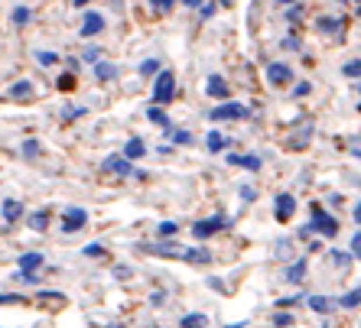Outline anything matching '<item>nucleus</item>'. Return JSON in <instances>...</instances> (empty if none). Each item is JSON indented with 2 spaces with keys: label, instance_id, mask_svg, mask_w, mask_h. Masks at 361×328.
<instances>
[{
  "label": "nucleus",
  "instance_id": "1",
  "mask_svg": "<svg viewBox=\"0 0 361 328\" xmlns=\"http://www.w3.org/2000/svg\"><path fill=\"white\" fill-rule=\"evenodd\" d=\"M316 33L323 39H332V43H342L345 39V29H348V20L342 17V13H319V17L313 20Z\"/></svg>",
  "mask_w": 361,
  "mask_h": 328
},
{
  "label": "nucleus",
  "instance_id": "2",
  "mask_svg": "<svg viewBox=\"0 0 361 328\" xmlns=\"http://www.w3.org/2000/svg\"><path fill=\"white\" fill-rule=\"evenodd\" d=\"M313 131H316V121L306 117V121H296V127L286 133V150H306L309 140H313Z\"/></svg>",
  "mask_w": 361,
  "mask_h": 328
},
{
  "label": "nucleus",
  "instance_id": "3",
  "mask_svg": "<svg viewBox=\"0 0 361 328\" xmlns=\"http://www.w3.org/2000/svg\"><path fill=\"white\" fill-rule=\"evenodd\" d=\"M176 98V75L172 72H156V82H153V104H170Z\"/></svg>",
  "mask_w": 361,
  "mask_h": 328
},
{
  "label": "nucleus",
  "instance_id": "4",
  "mask_svg": "<svg viewBox=\"0 0 361 328\" xmlns=\"http://www.w3.org/2000/svg\"><path fill=\"white\" fill-rule=\"evenodd\" d=\"M309 225H313V231H319L323 237H329V241L339 234V221H335L323 205H313V221H309Z\"/></svg>",
  "mask_w": 361,
  "mask_h": 328
},
{
  "label": "nucleus",
  "instance_id": "5",
  "mask_svg": "<svg viewBox=\"0 0 361 328\" xmlns=\"http://www.w3.org/2000/svg\"><path fill=\"white\" fill-rule=\"evenodd\" d=\"M209 117L212 121H241V117H247V107L244 104H238V101H221Z\"/></svg>",
  "mask_w": 361,
  "mask_h": 328
},
{
  "label": "nucleus",
  "instance_id": "6",
  "mask_svg": "<svg viewBox=\"0 0 361 328\" xmlns=\"http://www.w3.org/2000/svg\"><path fill=\"white\" fill-rule=\"evenodd\" d=\"M85 225H88L85 208H66V211H62V231H66V234H75V231H82Z\"/></svg>",
  "mask_w": 361,
  "mask_h": 328
},
{
  "label": "nucleus",
  "instance_id": "7",
  "mask_svg": "<svg viewBox=\"0 0 361 328\" xmlns=\"http://www.w3.org/2000/svg\"><path fill=\"white\" fill-rule=\"evenodd\" d=\"M221 228H228V218H225V215H215V218H209V221H196V225H192V234L199 237V241H205V237L219 234Z\"/></svg>",
  "mask_w": 361,
  "mask_h": 328
},
{
  "label": "nucleus",
  "instance_id": "8",
  "mask_svg": "<svg viewBox=\"0 0 361 328\" xmlns=\"http://www.w3.org/2000/svg\"><path fill=\"white\" fill-rule=\"evenodd\" d=\"M267 82L274 84V88L290 84V82H293V68L286 66V62H270V66H267Z\"/></svg>",
  "mask_w": 361,
  "mask_h": 328
},
{
  "label": "nucleus",
  "instance_id": "9",
  "mask_svg": "<svg viewBox=\"0 0 361 328\" xmlns=\"http://www.w3.org/2000/svg\"><path fill=\"white\" fill-rule=\"evenodd\" d=\"M293 211H296V198L290 195V192H280V195L274 198V215H277V221H290V218H293Z\"/></svg>",
  "mask_w": 361,
  "mask_h": 328
},
{
  "label": "nucleus",
  "instance_id": "10",
  "mask_svg": "<svg viewBox=\"0 0 361 328\" xmlns=\"http://www.w3.org/2000/svg\"><path fill=\"white\" fill-rule=\"evenodd\" d=\"M205 94H209V98H219V101H228V94H231L228 78L225 75H209V82H205Z\"/></svg>",
  "mask_w": 361,
  "mask_h": 328
},
{
  "label": "nucleus",
  "instance_id": "11",
  "mask_svg": "<svg viewBox=\"0 0 361 328\" xmlns=\"http://www.w3.org/2000/svg\"><path fill=\"white\" fill-rule=\"evenodd\" d=\"M105 33V17L98 10H85V23H82V36H101Z\"/></svg>",
  "mask_w": 361,
  "mask_h": 328
},
{
  "label": "nucleus",
  "instance_id": "12",
  "mask_svg": "<svg viewBox=\"0 0 361 328\" xmlns=\"http://www.w3.org/2000/svg\"><path fill=\"white\" fill-rule=\"evenodd\" d=\"M7 98H10V101H33V98H36V84H33V82H27V78H23V82L10 84Z\"/></svg>",
  "mask_w": 361,
  "mask_h": 328
},
{
  "label": "nucleus",
  "instance_id": "13",
  "mask_svg": "<svg viewBox=\"0 0 361 328\" xmlns=\"http://www.w3.org/2000/svg\"><path fill=\"white\" fill-rule=\"evenodd\" d=\"M105 172L124 179V176H131V172H133V163L127 160V156H117V153H115V156H108V160H105Z\"/></svg>",
  "mask_w": 361,
  "mask_h": 328
},
{
  "label": "nucleus",
  "instance_id": "14",
  "mask_svg": "<svg viewBox=\"0 0 361 328\" xmlns=\"http://www.w3.org/2000/svg\"><path fill=\"white\" fill-rule=\"evenodd\" d=\"M0 215L7 225H17L20 218H23V205H20L17 198H3V205H0Z\"/></svg>",
  "mask_w": 361,
  "mask_h": 328
},
{
  "label": "nucleus",
  "instance_id": "15",
  "mask_svg": "<svg viewBox=\"0 0 361 328\" xmlns=\"http://www.w3.org/2000/svg\"><path fill=\"white\" fill-rule=\"evenodd\" d=\"M143 251H150V253H156V257H186V247H179V244H143Z\"/></svg>",
  "mask_w": 361,
  "mask_h": 328
},
{
  "label": "nucleus",
  "instance_id": "16",
  "mask_svg": "<svg viewBox=\"0 0 361 328\" xmlns=\"http://www.w3.org/2000/svg\"><path fill=\"white\" fill-rule=\"evenodd\" d=\"M228 163H231V166H241V169H251V172L260 169V156H257V153H251V156H235V153H231Z\"/></svg>",
  "mask_w": 361,
  "mask_h": 328
},
{
  "label": "nucleus",
  "instance_id": "17",
  "mask_svg": "<svg viewBox=\"0 0 361 328\" xmlns=\"http://www.w3.org/2000/svg\"><path fill=\"white\" fill-rule=\"evenodd\" d=\"M283 280H286V283H303V280H306V257H303V260H293V263H290V270L283 273Z\"/></svg>",
  "mask_w": 361,
  "mask_h": 328
},
{
  "label": "nucleus",
  "instance_id": "18",
  "mask_svg": "<svg viewBox=\"0 0 361 328\" xmlns=\"http://www.w3.org/2000/svg\"><path fill=\"white\" fill-rule=\"evenodd\" d=\"M17 267H20L23 273L39 270V267H43V253H23V257L17 260Z\"/></svg>",
  "mask_w": 361,
  "mask_h": 328
},
{
  "label": "nucleus",
  "instance_id": "19",
  "mask_svg": "<svg viewBox=\"0 0 361 328\" xmlns=\"http://www.w3.org/2000/svg\"><path fill=\"white\" fill-rule=\"evenodd\" d=\"M283 17H286L290 27H300V23H306V7H303V3H290Z\"/></svg>",
  "mask_w": 361,
  "mask_h": 328
},
{
  "label": "nucleus",
  "instance_id": "20",
  "mask_svg": "<svg viewBox=\"0 0 361 328\" xmlns=\"http://www.w3.org/2000/svg\"><path fill=\"white\" fill-rule=\"evenodd\" d=\"M147 117H150V124H156V127H163V131H170L172 124H170V117H166V111H163L160 104H153L150 111H147Z\"/></svg>",
  "mask_w": 361,
  "mask_h": 328
},
{
  "label": "nucleus",
  "instance_id": "21",
  "mask_svg": "<svg viewBox=\"0 0 361 328\" xmlns=\"http://www.w3.org/2000/svg\"><path fill=\"white\" fill-rule=\"evenodd\" d=\"M124 156L127 160H140V156H147V143L143 140H127V147H124Z\"/></svg>",
  "mask_w": 361,
  "mask_h": 328
},
{
  "label": "nucleus",
  "instance_id": "22",
  "mask_svg": "<svg viewBox=\"0 0 361 328\" xmlns=\"http://www.w3.org/2000/svg\"><path fill=\"white\" fill-rule=\"evenodd\" d=\"M182 260L186 263H202V267H205V263H212V253L205 251V247H192V251H186Z\"/></svg>",
  "mask_w": 361,
  "mask_h": 328
},
{
  "label": "nucleus",
  "instance_id": "23",
  "mask_svg": "<svg viewBox=\"0 0 361 328\" xmlns=\"http://www.w3.org/2000/svg\"><path fill=\"white\" fill-rule=\"evenodd\" d=\"M27 225L33 228V231H46V228H49V211H43V208L33 211V215L27 218Z\"/></svg>",
  "mask_w": 361,
  "mask_h": 328
},
{
  "label": "nucleus",
  "instance_id": "24",
  "mask_svg": "<svg viewBox=\"0 0 361 328\" xmlns=\"http://www.w3.org/2000/svg\"><path fill=\"white\" fill-rule=\"evenodd\" d=\"M115 75H117V66H111V62H98V66H95V78H98V82H111Z\"/></svg>",
  "mask_w": 361,
  "mask_h": 328
},
{
  "label": "nucleus",
  "instance_id": "25",
  "mask_svg": "<svg viewBox=\"0 0 361 328\" xmlns=\"http://www.w3.org/2000/svg\"><path fill=\"white\" fill-rule=\"evenodd\" d=\"M339 306H342V309H358V306H361V286H358V290L345 292L342 299H339Z\"/></svg>",
  "mask_w": 361,
  "mask_h": 328
},
{
  "label": "nucleus",
  "instance_id": "26",
  "mask_svg": "<svg viewBox=\"0 0 361 328\" xmlns=\"http://www.w3.org/2000/svg\"><path fill=\"white\" fill-rule=\"evenodd\" d=\"M205 140H209V150L212 153H221V150H225V143H228V137H225L221 131H212Z\"/></svg>",
  "mask_w": 361,
  "mask_h": 328
},
{
  "label": "nucleus",
  "instance_id": "27",
  "mask_svg": "<svg viewBox=\"0 0 361 328\" xmlns=\"http://www.w3.org/2000/svg\"><path fill=\"white\" fill-rule=\"evenodd\" d=\"M205 325H209V315H202V312H189L182 319V328H205Z\"/></svg>",
  "mask_w": 361,
  "mask_h": 328
},
{
  "label": "nucleus",
  "instance_id": "28",
  "mask_svg": "<svg viewBox=\"0 0 361 328\" xmlns=\"http://www.w3.org/2000/svg\"><path fill=\"white\" fill-rule=\"evenodd\" d=\"M309 309L319 312V315H325V312L332 309V302L325 299V296H309Z\"/></svg>",
  "mask_w": 361,
  "mask_h": 328
},
{
  "label": "nucleus",
  "instance_id": "29",
  "mask_svg": "<svg viewBox=\"0 0 361 328\" xmlns=\"http://www.w3.org/2000/svg\"><path fill=\"white\" fill-rule=\"evenodd\" d=\"M33 59H36V66H43V68H52V66L59 62V56H56V52H49V49H46V52L39 49V52H36Z\"/></svg>",
  "mask_w": 361,
  "mask_h": 328
},
{
  "label": "nucleus",
  "instance_id": "30",
  "mask_svg": "<svg viewBox=\"0 0 361 328\" xmlns=\"http://www.w3.org/2000/svg\"><path fill=\"white\" fill-rule=\"evenodd\" d=\"M166 133H170V140L176 143V147H189V143H192V133L189 131H172V127H170Z\"/></svg>",
  "mask_w": 361,
  "mask_h": 328
},
{
  "label": "nucleus",
  "instance_id": "31",
  "mask_svg": "<svg viewBox=\"0 0 361 328\" xmlns=\"http://www.w3.org/2000/svg\"><path fill=\"white\" fill-rule=\"evenodd\" d=\"M329 257H332V263H335V267H339L342 273L348 270V267H352V253H339V251H332Z\"/></svg>",
  "mask_w": 361,
  "mask_h": 328
},
{
  "label": "nucleus",
  "instance_id": "32",
  "mask_svg": "<svg viewBox=\"0 0 361 328\" xmlns=\"http://www.w3.org/2000/svg\"><path fill=\"white\" fill-rule=\"evenodd\" d=\"M82 59H85L88 66H98V62L105 59V52H101V49H98V46H88L85 52H82Z\"/></svg>",
  "mask_w": 361,
  "mask_h": 328
},
{
  "label": "nucleus",
  "instance_id": "33",
  "mask_svg": "<svg viewBox=\"0 0 361 328\" xmlns=\"http://www.w3.org/2000/svg\"><path fill=\"white\" fill-rule=\"evenodd\" d=\"M342 75H345V78H361V59L345 62V66H342Z\"/></svg>",
  "mask_w": 361,
  "mask_h": 328
},
{
  "label": "nucleus",
  "instance_id": "34",
  "mask_svg": "<svg viewBox=\"0 0 361 328\" xmlns=\"http://www.w3.org/2000/svg\"><path fill=\"white\" fill-rule=\"evenodd\" d=\"M29 17H33V13H29V7H17V10H13V17H10V20H13V27H27V23H29Z\"/></svg>",
  "mask_w": 361,
  "mask_h": 328
},
{
  "label": "nucleus",
  "instance_id": "35",
  "mask_svg": "<svg viewBox=\"0 0 361 328\" xmlns=\"http://www.w3.org/2000/svg\"><path fill=\"white\" fill-rule=\"evenodd\" d=\"M147 3H150L153 13H170V10L176 7V0H147Z\"/></svg>",
  "mask_w": 361,
  "mask_h": 328
},
{
  "label": "nucleus",
  "instance_id": "36",
  "mask_svg": "<svg viewBox=\"0 0 361 328\" xmlns=\"http://www.w3.org/2000/svg\"><path fill=\"white\" fill-rule=\"evenodd\" d=\"M160 72V62L156 59H143L140 62V75H156Z\"/></svg>",
  "mask_w": 361,
  "mask_h": 328
},
{
  "label": "nucleus",
  "instance_id": "37",
  "mask_svg": "<svg viewBox=\"0 0 361 328\" xmlns=\"http://www.w3.org/2000/svg\"><path fill=\"white\" fill-rule=\"evenodd\" d=\"M23 156H27V160H36L39 156V140H23Z\"/></svg>",
  "mask_w": 361,
  "mask_h": 328
},
{
  "label": "nucleus",
  "instance_id": "38",
  "mask_svg": "<svg viewBox=\"0 0 361 328\" xmlns=\"http://www.w3.org/2000/svg\"><path fill=\"white\" fill-rule=\"evenodd\" d=\"M293 315H290V312H277V315H274V325L277 328H293Z\"/></svg>",
  "mask_w": 361,
  "mask_h": 328
},
{
  "label": "nucleus",
  "instance_id": "39",
  "mask_svg": "<svg viewBox=\"0 0 361 328\" xmlns=\"http://www.w3.org/2000/svg\"><path fill=\"white\" fill-rule=\"evenodd\" d=\"M176 231H179V225H176V221H163V225L160 228H156V234H160V237H176Z\"/></svg>",
  "mask_w": 361,
  "mask_h": 328
},
{
  "label": "nucleus",
  "instance_id": "40",
  "mask_svg": "<svg viewBox=\"0 0 361 328\" xmlns=\"http://www.w3.org/2000/svg\"><path fill=\"white\" fill-rule=\"evenodd\" d=\"M277 257H280V260H286V257H290V253H293V241H277Z\"/></svg>",
  "mask_w": 361,
  "mask_h": 328
},
{
  "label": "nucleus",
  "instance_id": "41",
  "mask_svg": "<svg viewBox=\"0 0 361 328\" xmlns=\"http://www.w3.org/2000/svg\"><path fill=\"white\" fill-rule=\"evenodd\" d=\"M215 10H219V3H202L199 7V23H205V20L215 17Z\"/></svg>",
  "mask_w": 361,
  "mask_h": 328
},
{
  "label": "nucleus",
  "instance_id": "42",
  "mask_svg": "<svg viewBox=\"0 0 361 328\" xmlns=\"http://www.w3.org/2000/svg\"><path fill=\"white\" fill-rule=\"evenodd\" d=\"M72 84H75V75H72V72H66V75L59 78V91H72Z\"/></svg>",
  "mask_w": 361,
  "mask_h": 328
},
{
  "label": "nucleus",
  "instance_id": "43",
  "mask_svg": "<svg viewBox=\"0 0 361 328\" xmlns=\"http://www.w3.org/2000/svg\"><path fill=\"white\" fill-rule=\"evenodd\" d=\"M82 114H85V107H66V111H62V121H78Z\"/></svg>",
  "mask_w": 361,
  "mask_h": 328
},
{
  "label": "nucleus",
  "instance_id": "44",
  "mask_svg": "<svg viewBox=\"0 0 361 328\" xmlns=\"http://www.w3.org/2000/svg\"><path fill=\"white\" fill-rule=\"evenodd\" d=\"M313 91V84L309 82H296V88H293V98H306V94Z\"/></svg>",
  "mask_w": 361,
  "mask_h": 328
},
{
  "label": "nucleus",
  "instance_id": "45",
  "mask_svg": "<svg viewBox=\"0 0 361 328\" xmlns=\"http://www.w3.org/2000/svg\"><path fill=\"white\" fill-rule=\"evenodd\" d=\"M238 192H241V198H244V202H254V198H257V188L254 186H241Z\"/></svg>",
  "mask_w": 361,
  "mask_h": 328
},
{
  "label": "nucleus",
  "instance_id": "46",
  "mask_svg": "<svg viewBox=\"0 0 361 328\" xmlns=\"http://www.w3.org/2000/svg\"><path fill=\"white\" fill-rule=\"evenodd\" d=\"M101 253H105V247L101 244H88L85 247V257H101Z\"/></svg>",
  "mask_w": 361,
  "mask_h": 328
},
{
  "label": "nucleus",
  "instance_id": "47",
  "mask_svg": "<svg viewBox=\"0 0 361 328\" xmlns=\"http://www.w3.org/2000/svg\"><path fill=\"white\" fill-rule=\"evenodd\" d=\"M13 302H20V296H13V292H0V306H13Z\"/></svg>",
  "mask_w": 361,
  "mask_h": 328
},
{
  "label": "nucleus",
  "instance_id": "48",
  "mask_svg": "<svg viewBox=\"0 0 361 328\" xmlns=\"http://www.w3.org/2000/svg\"><path fill=\"white\" fill-rule=\"evenodd\" d=\"M352 257H358V260H361V231L352 237Z\"/></svg>",
  "mask_w": 361,
  "mask_h": 328
},
{
  "label": "nucleus",
  "instance_id": "49",
  "mask_svg": "<svg viewBox=\"0 0 361 328\" xmlns=\"http://www.w3.org/2000/svg\"><path fill=\"white\" fill-rule=\"evenodd\" d=\"M66 66H68V72L75 75V72H78V66H82V62H78V59H72V56H68V59H66Z\"/></svg>",
  "mask_w": 361,
  "mask_h": 328
},
{
  "label": "nucleus",
  "instance_id": "50",
  "mask_svg": "<svg viewBox=\"0 0 361 328\" xmlns=\"http://www.w3.org/2000/svg\"><path fill=\"white\" fill-rule=\"evenodd\" d=\"M283 49H300V39H296V36L283 39Z\"/></svg>",
  "mask_w": 361,
  "mask_h": 328
},
{
  "label": "nucleus",
  "instance_id": "51",
  "mask_svg": "<svg viewBox=\"0 0 361 328\" xmlns=\"http://www.w3.org/2000/svg\"><path fill=\"white\" fill-rule=\"evenodd\" d=\"M182 3H186V7H192V10H199L205 0H182Z\"/></svg>",
  "mask_w": 361,
  "mask_h": 328
},
{
  "label": "nucleus",
  "instance_id": "52",
  "mask_svg": "<svg viewBox=\"0 0 361 328\" xmlns=\"http://www.w3.org/2000/svg\"><path fill=\"white\" fill-rule=\"evenodd\" d=\"M352 3V10H355V17H361V0H348Z\"/></svg>",
  "mask_w": 361,
  "mask_h": 328
},
{
  "label": "nucleus",
  "instance_id": "53",
  "mask_svg": "<svg viewBox=\"0 0 361 328\" xmlns=\"http://www.w3.org/2000/svg\"><path fill=\"white\" fill-rule=\"evenodd\" d=\"M274 3H280V7H290V3H300V0H274Z\"/></svg>",
  "mask_w": 361,
  "mask_h": 328
},
{
  "label": "nucleus",
  "instance_id": "54",
  "mask_svg": "<svg viewBox=\"0 0 361 328\" xmlns=\"http://www.w3.org/2000/svg\"><path fill=\"white\" fill-rule=\"evenodd\" d=\"M355 221H358V225H361V202H358V205H355Z\"/></svg>",
  "mask_w": 361,
  "mask_h": 328
},
{
  "label": "nucleus",
  "instance_id": "55",
  "mask_svg": "<svg viewBox=\"0 0 361 328\" xmlns=\"http://www.w3.org/2000/svg\"><path fill=\"white\" fill-rule=\"evenodd\" d=\"M72 3H75V7H85V3H91V0H72Z\"/></svg>",
  "mask_w": 361,
  "mask_h": 328
},
{
  "label": "nucleus",
  "instance_id": "56",
  "mask_svg": "<svg viewBox=\"0 0 361 328\" xmlns=\"http://www.w3.org/2000/svg\"><path fill=\"white\" fill-rule=\"evenodd\" d=\"M219 3H221V7H231V3H235V0H219Z\"/></svg>",
  "mask_w": 361,
  "mask_h": 328
},
{
  "label": "nucleus",
  "instance_id": "57",
  "mask_svg": "<svg viewBox=\"0 0 361 328\" xmlns=\"http://www.w3.org/2000/svg\"><path fill=\"white\" fill-rule=\"evenodd\" d=\"M231 328H244V322H238V325H231Z\"/></svg>",
  "mask_w": 361,
  "mask_h": 328
},
{
  "label": "nucleus",
  "instance_id": "58",
  "mask_svg": "<svg viewBox=\"0 0 361 328\" xmlns=\"http://www.w3.org/2000/svg\"><path fill=\"white\" fill-rule=\"evenodd\" d=\"M335 3H348V0H335Z\"/></svg>",
  "mask_w": 361,
  "mask_h": 328
}]
</instances>
